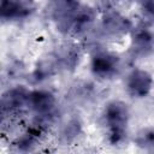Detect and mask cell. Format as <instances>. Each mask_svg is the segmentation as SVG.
<instances>
[{
    "mask_svg": "<svg viewBox=\"0 0 154 154\" xmlns=\"http://www.w3.org/2000/svg\"><path fill=\"white\" fill-rule=\"evenodd\" d=\"M51 17L61 32L78 34L91 23L93 11L78 0H51Z\"/></svg>",
    "mask_w": 154,
    "mask_h": 154,
    "instance_id": "6da1fadb",
    "label": "cell"
},
{
    "mask_svg": "<svg viewBox=\"0 0 154 154\" xmlns=\"http://www.w3.org/2000/svg\"><path fill=\"white\" fill-rule=\"evenodd\" d=\"M129 112L125 103L120 101H112L105 109V119L108 126V138L113 144L119 143L125 134L128 125Z\"/></svg>",
    "mask_w": 154,
    "mask_h": 154,
    "instance_id": "7a4b0ae2",
    "label": "cell"
},
{
    "mask_svg": "<svg viewBox=\"0 0 154 154\" xmlns=\"http://www.w3.org/2000/svg\"><path fill=\"white\" fill-rule=\"evenodd\" d=\"M28 105L36 112L37 116H40V119L43 124V122H47L54 114L55 99L49 91L35 90L29 93Z\"/></svg>",
    "mask_w": 154,
    "mask_h": 154,
    "instance_id": "3957f363",
    "label": "cell"
},
{
    "mask_svg": "<svg viewBox=\"0 0 154 154\" xmlns=\"http://www.w3.org/2000/svg\"><path fill=\"white\" fill-rule=\"evenodd\" d=\"M35 10L32 0H1L0 16L5 20L23 19L29 17Z\"/></svg>",
    "mask_w": 154,
    "mask_h": 154,
    "instance_id": "277c9868",
    "label": "cell"
},
{
    "mask_svg": "<svg viewBox=\"0 0 154 154\" xmlns=\"http://www.w3.org/2000/svg\"><path fill=\"white\" fill-rule=\"evenodd\" d=\"M29 100V91L23 87H16L8 89L1 100V111L2 116H7L22 109L25 105H28Z\"/></svg>",
    "mask_w": 154,
    "mask_h": 154,
    "instance_id": "5b68a950",
    "label": "cell"
},
{
    "mask_svg": "<svg viewBox=\"0 0 154 154\" xmlns=\"http://www.w3.org/2000/svg\"><path fill=\"white\" fill-rule=\"evenodd\" d=\"M153 85L152 76L144 70H134L128 78V91L134 97H144Z\"/></svg>",
    "mask_w": 154,
    "mask_h": 154,
    "instance_id": "8992f818",
    "label": "cell"
},
{
    "mask_svg": "<svg viewBox=\"0 0 154 154\" xmlns=\"http://www.w3.org/2000/svg\"><path fill=\"white\" fill-rule=\"evenodd\" d=\"M119 67V59L111 53H99L91 59V71L95 76L108 78L117 73Z\"/></svg>",
    "mask_w": 154,
    "mask_h": 154,
    "instance_id": "52a82bcc",
    "label": "cell"
},
{
    "mask_svg": "<svg viewBox=\"0 0 154 154\" xmlns=\"http://www.w3.org/2000/svg\"><path fill=\"white\" fill-rule=\"evenodd\" d=\"M131 28L130 22L117 12H108L103 17V29L113 35L124 34Z\"/></svg>",
    "mask_w": 154,
    "mask_h": 154,
    "instance_id": "ba28073f",
    "label": "cell"
},
{
    "mask_svg": "<svg viewBox=\"0 0 154 154\" xmlns=\"http://www.w3.org/2000/svg\"><path fill=\"white\" fill-rule=\"evenodd\" d=\"M132 48L138 55L150 53L154 49V35L147 29H138L134 35Z\"/></svg>",
    "mask_w": 154,
    "mask_h": 154,
    "instance_id": "9c48e42d",
    "label": "cell"
},
{
    "mask_svg": "<svg viewBox=\"0 0 154 154\" xmlns=\"http://www.w3.org/2000/svg\"><path fill=\"white\" fill-rule=\"evenodd\" d=\"M136 143L147 150L154 152V130H144L138 134Z\"/></svg>",
    "mask_w": 154,
    "mask_h": 154,
    "instance_id": "30bf717a",
    "label": "cell"
},
{
    "mask_svg": "<svg viewBox=\"0 0 154 154\" xmlns=\"http://www.w3.org/2000/svg\"><path fill=\"white\" fill-rule=\"evenodd\" d=\"M78 131H79V124L75 120V122H72V123H70L67 125V128H66V130L64 132V136L66 137L67 141H70V140H72V138H75L77 136Z\"/></svg>",
    "mask_w": 154,
    "mask_h": 154,
    "instance_id": "8fae6325",
    "label": "cell"
},
{
    "mask_svg": "<svg viewBox=\"0 0 154 154\" xmlns=\"http://www.w3.org/2000/svg\"><path fill=\"white\" fill-rule=\"evenodd\" d=\"M141 4L146 13L154 18V0H141Z\"/></svg>",
    "mask_w": 154,
    "mask_h": 154,
    "instance_id": "7c38bea8",
    "label": "cell"
}]
</instances>
